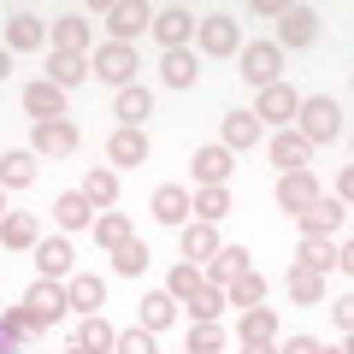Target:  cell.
<instances>
[{
  "label": "cell",
  "mask_w": 354,
  "mask_h": 354,
  "mask_svg": "<svg viewBox=\"0 0 354 354\" xmlns=\"http://www.w3.org/2000/svg\"><path fill=\"white\" fill-rule=\"evenodd\" d=\"M88 36H95V30H88L83 18H59V24H53V53H83L88 59Z\"/></svg>",
  "instance_id": "1f68e13d"
},
{
  "label": "cell",
  "mask_w": 354,
  "mask_h": 354,
  "mask_svg": "<svg viewBox=\"0 0 354 354\" xmlns=\"http://www.w3.org/2000/svg\"><path fill=\"white\" fill-rule=\"evenodd\" d=\"M65 301H71L77 313H101V301H106V283L95 278V272H83V278H71V283H65Z\"/></svg>",
  "instance_id": "4316f807"
},
{
  "label": "cell",
  "mask_w": 354,
  "mask_h": 354,
  "mask_svg": "<svg viewBox=\"0 0 354 354\" xmlns=\"http://www.w3.org/2000/svg\"><path fill=\"white\" fill-rule=\"evenodd\" d=\"M113 266L124 272V278H142V272H148V242H136V236H130L124 248H113Z\"/></svg>",
  "instance_id": "b9f144b4"
},
{
  "label": "cell",
  "mask_w": 354,
  "mask_h": 354,
  "mask_svg": "<svg viewBox=\"0 0 354 354\" xmlns=\"http://www.w3.org/2000/svg\"><path fill=\"white\" fill-rule=\"evenodd\" d=\"M313 36H319V18L307 12V6H283L278 12V53L283 48H307Z\"/></svg>",
  "instance_id": "4fadbf2b"
},
{
  "label": "cell",
  "mask_w": 354,
  "mask_h": 354,
  "mask_svg": "<svg viewBox=\"0 0 354 354\" xmlns=\"http://www.w3.org/2000/svg\"><path fill=\"white\" fill-rule=\"evenodd\" d=\"M153 36H160L165 53H171V48H189V36H195L189 6H165V12H153Z\"/></svg>",
  "instance_id": "5bb4252c"
},
{
  "label": "cell",
  "mask_w": 354,
  "mask_h": 354,
  "mask_svg": "<svg viewBox=\"0 0 354 354\" xmlns=\"http://www.w3.org/2000/svg\"><path fill=\"white\" fill-rule=\"evenodd\" d=\"M189 171H195V183H201V189H225V177L236 171V153L230 148H195V160H189Z\"/></svg>",
  "instance_id": "9c48e42d"
},
{
  "label": "cell",
  "mask_w": 354,
  "mask_h": 354,
  "mask_svg": "<svg viewBox=\"0 0 354 354\" xmlns=\"http://www.w3.org/2000/svg\"><path fill=\"white\" fill-rule=\"evenodd\" d=\"M0 354H6V337H0Z\"/></svg>",
  "instance_id": "f5cc1de1"
},
{
  "label": "cell",
  "mask_w": 354,
  "mask_h": 354,
  "mask_svg": "<svg viewBox=\"0 0 354 354\" xmlns=\"http://www.w3.org/2000/svg\"><path fill=\"white\" fill-rule=\"evenodd\" d=\"M113 113H118V124H130V130H142V118L153 113V95L142 83H130V88H118V101H113Z\"/></svg>",
  "instance_id": "603a6c76"
},
{
  "label": "cell",
  "mask_w": 354,
  "mask_h": 354,
  "mask_svg": "<svg viewBox=\"0 0 354 354\" xmlns=\"http://www.w3.org/2000/svg\"><path fill=\"white\" fill-rule=\"evenodd\" d=\"M30 153H48V160L77 153V124L71 118H41V124L30 130Z\"/></svg>",
  "instance_id": "5b68a950"
},
{
  "label": "cell",
  "mask_w": 354,
  "mask_h": 354,
  "mask_svg": "<svg viewBox=\"0 0 354 354\" xmlns=\"http://www.w3.org/2000/svg\"><path fill=\"white\" fill-rule=\"evenodd\" d=\"M295 218H301V236H337V230L348 225V207L330 201V195H319V201L307 207V213H295Z\"/></svg>",
  "instance_id": "8fae6325"
},
{
  "label": "cell",
  "mask_w": 354,
  "mask_h": 354,
  "mask_svg": "<svg viewBox=\"0 0 354 354\" xmlns=\"http://www.w3.org/2000/svg\"><path fill=\"white\" fill-rule=\"evenodd\" d=\"M0 218H6V195H0Z\"/></svg>",
  "instance_id": "816d5d0a"
},
{
  "label": "cell",
  "mask_w": 354,
  "mask_h": 354,
  "mask_svg": "<svg viewBox=\"0 0 354 354\" xmlns=\"http://www.w3.org/2000/svg\"><path fill=\"white\" fill-rule=\"evenodd\" d=\"M225 301H236V307H260V301H266V278L254 272V266H248V272H236V278L225 283Z\"/></svg>",
  "instance_id": "e575fe53"
},
{
  "label": "cell",
  "mask_w": 354,
  "mask_h": 354,
  "mask_svg": "<svg viewBox=\"0 0 354 354\" xmlns=\"http://www.w3.org/2000/svg\"><path fill=\"white\" fill-rule=\"evenodd\" d=\"M24 183H36V153L30 148L0 153V189H24Z\"/></svg>",
  "instance_id": "484cf974"
},
{
  "label": "cell",
  "mask_w": 354,
  "mask_h": 354,
  "mask_svg": "<svg viewBox=\"0 0 354 354\" xmlns=\"http://www.w3.org/2000/svg\"><path fill=\"white\" fill-rule=\"evenodd\" d=\"M195 41H201V53H213V59H230V53L242 48V30H236V18H201L195 24Z\"/></svg>",
  "instance_id": "52a82bcc"
},
{
  "label": "cell",
  "mask_w": 354,
  "mask_h": 354,
  "mask_svg": "<svg viewBox=\"0 0 354 354\" xmlns=\"http://www.w3.org/2000/svg\"><path fill=\"white\" fill-rule=\"evenodd\" d=\"M71 260H77V254H71V242H65V236L36 242V272H41V278H65V272H71Z\"/></svg>",
  "instance_id": "cb8c5ba5"
},
{
  "label": "cell",
  "mask_w": 354,
  "mask_h": 354,
  "mask_svg": "<svg viewBox=\"0 0 354 354\" xmlns=\"http://www.w3.org/2000/svg\"><path fill=\"white\" fill-rule=\"evenodd\" d=\"M0 337H6V342L36 337V325H30V313H24V307H6V313H0Z\"/></svg>",
  "instance_id": "7bdbcfd3"
},
{
  "label": "cell",
  "mask_w": 354,
  "mask_h": 354,
  "mask_svg": "<svg viewBox=\"0 0 354 354\" xmlns=\"http://www.w3.org/2000/svg\"><path fill=\"white\" fill-rule=\"evenodd\" d=\"M242 77H248L254 88H272V83H283V53H278V41H242Z\"/></svg>",
  "instance_id": "277c9868"
},
{
  "label": "cell",
  "mask_w": 354,
  "mask_h": 354,
  "mask_svg": "<svg viewBox=\"0 0 354 354\" xmlns=\"http://www.w3.org/2000/svg\"><path fill=\"white\" fill-rule=\"evenodd\" d=\"M330 319H337V325L348 330V325H354V301H330Z\"/></svg>",
  "instance_id": "bcb514c9"
},
{
  "label": "cell",
  "mask_w": 354,
  "mask_h": 354,
  "mask_svg": "<svg viewBox=\"0 0 354 354\" xmlns=\"http://www.w3.org/2000/svg\"><path fill=\"white\" fill-rule=\"evenodd\" d=\"M236 272H248V248H218L213 260H207V272H201V283H213V290H225Z\"/></svg>",
  "instance_id": "d4e9b609"
},
{
  "label": "cell",
  "mask_w": 354,
  "mask_h": 354,
  "mask_svg": "<svg viewBox=\"0 0 354 354\" xmlns=\"http://www.w3.org/2000/svg\"><path fill=\"white\" fill-rule=\"evenodd\" d=\"M71 354H83V348H71Z\"/></svg>",
  "instance_id": "db71d44e"
},
{
  "label": "cell",
  "mask_w": 354,
  "mask_h": 354,
  "mask_svg": "<svg viewBox=\"0 0 354 354\" xmlns=\"http://www.w3.org/2000/svg\"><path fill=\"white\" fill-rule=\"evenodd\" d=\"M88 71L101 77V83H113V88H130L136 71H142V59H136V48H124V41H101L95 59H88Z\"/></svg>",
  "instance_id": "7a4b0ae2"
},
{
  "label": "cell",
  "mask_w": 354,
  "mask_h": 354,
  "mask_svg": "<svg viewBox=\"0 0 354 354\" xmlns=\"http://www.w3.org/2000/svg\"><path fill=\"white\" fill-rule=\"evenodd\" d=\"M6 77H12V53L0 48V83H6Z\"/></svg>",
  "instance_id": "681fc988"
},
{
  "label": "cell",
  "mask_w": 354,
  "mask_h": 354,
  "mask_svg": "<svg viewBox=\"0 0 354 354\" xmlns=\"http://www.w3.org/2000/svg\"><path fill=\"white\" fill-rule=\"evenodd\" d=\"M77 195H83L88 207H113L118 201V171H113V165H88V177H83V189H77Z\"/></svg>",
  "instance_id": "7402d4cb"
},
{
  "label": "cell",
  "mask_w": 354,
  "mask_h": 354,
  "mask_svg": "<svg viewBox=\"0 0 354 354\" xmlns=\"http://www.w3.org/2000/svg\"><path fill=\"white\" fill-rule=\"evenodd\" d=\"M41 41H48V30H41L36 12H12L6 18V53H30V48H41Z\"/></svg>",
  "instance_id": "d6986e66"
},
{
  "label": "cell",
  "mask_w": 354,
  "mask_h": 354,
  "mask_svg": "<svg viewBox=\"0 0 354 354\" xmlns=\"http://www.w3.org/2000/svg\"><path fill=\"white\" fill-rule=\"evenodd\" d=\"M201 290V266H171V278H165V295H171V301H189V295Z\"/></svg>",
  "instance_id": "60d3db41"
},
{
  "label": "cell",
  "mask_w": 354,
  "mask_h": 354,
  "mask_svg": "<svg viewBox=\"0 0 354 354\" xmlns=\"http://www.w3.org/2000/svg\"><path fill=\"white\" fill-rule=\"evenodd\" d=\"M189 213L201 218V225H218V218L230 213V189H195L189 195Z\"/></svg>",
  "instance_id": "8d00e7d4"
},
{
  "label": "cell",
  "mask_w": 354,
  "mask_h": 354,
  "mask_svg": "<svg viewBox=\"0 0 354 354\" xmlns=\"http://www.w3.org/2000/svg\"><path fill=\"white\" fill-rule=\"evenodd\" d=\"M171 319H177V301L165 290L160 295H142V330H165Z\"/></svg>",
  "instance_id": "f35d334b"
},
{
  "label": "cell",
  "mask_w": 354,
  "mask_h": 354,
  "mask_svg": "<svg viewBox=\"0 0 354 354\" xmlns=\"http://www.w3.org/2000/svg\"><path fill=\"white\" fill-rule=\"evenodd\" d=\"M113 342H118V330L106 325L101 313L83 319V330H77V348H83V354H113Z\"/></svg>",
  "instance_id": "4dcf8cb0"
},
{
  "label": "cell",
  "mask_w": 354,
  "mask_h": 354,
  "mask_svg": "<svg viewBox=\"0 0 354 354\" xmlns=\"http://www.w3.org/2000/svg\"><path fill=\"white\" fill-rule=\"evenodd\" d=\"M113 354H153V330H118V342H113Z\"/></svg>",
  "instance_id": "f6af8a7d"
},
{
  "label": "cell",
  "mask_w": 354,
  "mask_h": 354,
  "mask_svg": "<svg viewBox=\"0 0 354 354\" xmlns=\"http://www.w3.org/2000/svg\"><path fill=\"white\" fill-rule=\"evenodd\" d=\"M307 160H313V142H307L301 130H278V136H272V165H283V171H307Z\"/></svg>",
  "instance_id": "9a60e30c"
},
{
  "label": "cell",
  "mask_w": 354,
  "mask_h": 354,
  "mask_svg": "<svg viewBox=\"0 0 354 354\" xmlns=\"http://www.w3.org/2000/svg\"><path fill=\"white\" fill-rule=\"evenodd\" d=\"M83 77H88L83 53H48V83L53 88H71V83H83Z\"/></svg>",
  "instance_id": "d6a6232c"
},
{
  "label": "cell",
  "mask_w": 354,
  "mask_h": 354,
  "mask_svg": "<svg viewBox=\"0 0 354 354\" xmlns=\"http://www.w3.org/2000/svg\"><path fill=\"white\" fill-rule=\"evenodd\" d=\"M153 218H160V225H189V189H183V183H160V189H153Z\"/></svg>",
  "instance_id": "ac0fdd59"
},
{
  "label": "cell",
  "mask_w": 354,
  "mask_h": 354,
  "mask_svg": "<svg viewBox=\"0 0 354 354\" xmlns=\"http://www.w3.org/2000/svg\"><path fill=\"white\" fill-rule=\"evenodd\" d=\"M0 242H6V248H36V242H41L36 213H6V218H0Z\"/></svg>",
  "instance_id": "83f0119b"
},
{
  "label": "cell",
  "mask_w": 354,
  "mask_h": 354,
  "mask_svg": "<svg viewBox=\"0 0 354 354\" xmlns=\"http://www.w3.org/2000/svg\"><path fill=\"white\" fill-rule=\"evenodd\" d=\"M319 201V183H313V171H283L278 177V207H283V213H307V207H313Z\"/></svg>",
  "instance_id": "7c38bea8"
},
{
  "label": "cell",
  "mask_w": 354,
  "mask_h": 354,
  "mask_svg": "<svg viewBox=\"0 0 354 354\" xmlns=\"http://www.w3.org/2000/svg\"><path fill=\"white\" fill-rule=\"evenodd\" d=\"M183 307H189V319H195V325H218V313H225V290L201 283V290H195V295H189Z\"/></svg>",
  "instance_id": "d590c367"
},
{
  "label": "cell",
  "mask_w": 354,
  "mask_h": 354,
  "mask_svg": "<svg viewBox=\"0 0 354 354\" xmlns=\"http://www.w3.org/2000/svg\"><path fill=\"white\" fill-rule=\"evenodd\" d=\"M218 248H225V242H218L213 225H201V218H195V225H183V260H189V266H207Z\"/></svg>",
  "instance_id": "44dd1931"
},
{
  "label": "cell",
  "mask_w": 354,
  "mask_h": 354,
  "mask_svg": "<svg viewBox=\"0 0 354 354\" xmlns=\"http://www.w3.org/2000/svg\"><path fill=\"white\" fill-rule=\"evenodd\" d=\"M278 337V313L272 307H242V342H272Z\"/></svg>",
  "instance_id": "74e56055"
},
{
  "label": "cell",
  "mask_w": 354,
  "mask_h": 354,
  "mask_svg": "<svg viewBox=\"0 0 354 354\" xmlns=\"http://www.w3.org/2000/svg\"><path fill=\"white\" fill-rule=\"evenodd\" d=\"M160 77H165V88H189L195 77H201V65H195L189 48H171V53L160 59Z\"/></svg>",
  "instance_id": "f1b7e54d"
},
{
  "label": "cell",
  "mask_w": 354,
  "mask_h": 354,
  "mask_svg": "<svg viewBox=\"0 0 354 354\" xmlns=\"http://www.w3.org/2000/svg\"><path fill=\"white\" fill-rule=\"evenodd\" d=\"M106 30H113V41H136L142 30H153V12L142 6V0H118V6H106Z\"/></svg>",
  "instance_id": "30bf717a"
},
{
  "label": "cell",
  "mask_w": 354,
  "mask_h": 354,
  "mask_svg": "<svg viewBox=\"0 0 354 354\" xmlns=\"http://www.w3.org/2000/svg\"><path fill=\"white\" fill-rule=\"evenodd\" d=\"M295 106H301V95H295L290 83H272V88H260V101H254V118H260V124H278V130H290Z\"/></svg>",
  "instance_id": "ba28073f"
},
{
  "label": "cell",
  "mask_w": 354,
  "mask_h": 354,
  "mask_svg": "<svg viewBox=\"0 0 354 354\" xmlns=\"http://www.w3.org/2000/svg\"><path fill=\"white\" fill-rule=\"evenodd\" d=\"M242 354H278V342H242Z\"/></svg>",
  "instance_id": "c3c4849f"
},
{
  "label": "cell",
  "mask_w": 354,
  "mask_h": 354,
  "mask_svg": "<svg viewBox=\"0 0 354 354\" xmlns=\"http://www.w3.org/2000/svg\"><path fill=\"white\" fill-rule=\"evenodd\" d=\"M295 118H301V136L313 142V148H319V142H337L342 130H348V118H342V106L330 101V95H313V101H301V106H295Z\"/></svg>",
  "instance_id": "6da1fadb"
},
{
  "label": "cell",
  "mask_w": 354,
  "mask_h": 354,
  "mask_svg": "<svg viewBox=\"0 0 354 354\" xmlns=\"http://www.w3.org/2000/svg\"><path fill=\"white\" fill-rule=\"evenodd\" d=\"M189 354H225V330L218 325H195L189 330Z\"/></svg>",
  "instance_id": "ee69618b"
},
{
  "label": "cell",
  "mask_w": 354,
  "mask_h": 354,
  "mask_svg": "<svg viewBox=\"0 0 354 354\" xmlns=\"http://www.w3.org/2000/svg\"><path fill=\"white\" fill-rule=\"evenodd\" d=\"M95 242H101V248H124L130 242V218L124 213H101L95 218Z\"/></svg>",
  "instance_id": "ab89813d"
},
{
  "label": "cell",
  "mask_w": 354,
  "mask_h": 354,
  "mask_svg": "<svg viewBox=\"0 0 354 354\" xmlns=\"http://www.w3.org/2000/svg\"><path fill=\"white\" fill-rule=\"evenodd\" d=\"M295 266H307V272H319V278H325L330 266H337V272H348L354 254H348V248H337L330 236H301V248H295Z\"/></svg>",
  "instance_id": "8992f818"
},
{
  "label": "cell",
  "mask_w": 354,
  "mask_h": 354,
  "mask_svg": "<svg viewBox=\"0 0 354 354\" xmlns=\"http://www.w3.org/2000/svg\"><path fill=\"white\" fill-rule=\"evenodd\" d=\"M24 113L36 118H65V88H53L48 77H41V83H24Z\"/></svg>",
  "instance_id": "2e32d148"
},
{
  "label": "cell",
  "mask_w": 354,
  "mask_h": 354,
  "mask_svg": "<svg viewBox=\"0 0 354 354\" xmlns=\"http://www.w3.org/2000/svg\"><path fill=\"white\" fill-rule=\"evenodd\" d=\"M106 160H113V165H148V136L130 130V124H118L113 142H106Z\"/></svg>",
  "instance_id": "ffe728a7"
},
{
  "label": "cell",
  "mask_w": 354,
  "mask_h": 354,
  "mask_svg": "<svg viewBox=\"0 0 354 354\" xmlns=\"http://www.w3.org/2000/svg\"><path fill=\"white\" fill-rule=\"evenodd\" d=\"M260 142V118L254 113H225V124H218V148H230V153H242V148H254Z\"/></svg>",
  "instance_id": "e0dca14e"
},
{
  "label": "cell",
  "mask_w": 354,
  "mask_h": 354,
  "mask_svg": "<svg viewBox=\"0 0 354 354\" xmlns=\"http://www.w3.org/2000/svg\"><path fill=\"white\" fill-rule=\"evenodd\" d=\"M18 307H24V313H30V325H36V330L59 325V319L71 313V301H65V290H59V283H53V278H36V283H30V290H24V301H18Z\"/></svg>",
  "instance_id": "3957f363"
},
{
  "label": "cell",
  "mask_w": 354,
  "mask_h": 354,
  "mask_svg": "<svg viewBox=\"0 0 354 354\" xmlns=\"http://www.w3.org/2000/svg\"><path fill=\"white\" fill-rule=\"evenodd\" d=\"M283 290H290L295 301H307V307L325 301V278H319V272H307V266H290V272H283Z\"/></svg>",
  "instance_id": "f546056e"
},
{
  "label": "cell",
  "mask_w": 354,
  "mask_h": 354,
  "mask_svg": "<svg viewBox=\"0 0 354 354\" xmlns=\"http://www.w3.org/2000/svg\"><path fill=\"white\" fill-rule=\"evenodd\" d=\"M313 354H348V348H313Z\"/></svg>",
  "instance_id": "f907efd6"
},
{
  "label": "cell",
  "mask_w": 354,
  "mask_h": 354,
  "mask_svg": "<svg viewBox=\"0 0 354 354\" xmlns=\"http://www.w3.org/2000/svg\"><path fill=\"white\" fill-rule=\"evenodd\" d=\"M313 348H319V342H313V337H290V342H283V348H278V354H313Z\"/></svg>",
  "instance_id": "7dc6e473"
},
{
  "label": "cell",
  "mask_w": 354,
  "mask_h": 354,
  "mask_svg": "<svg viewBox=\"0 0 354 354\" xmlns=\"http://www.w3.org/2000/svg\"><path fill=\"white\" fill-rule=\"evenodd\" d=\"M53 218H59V230H88V225H95V207L71 189V195H59V201H53Z\"/></svg>",
  "instance_id": "836d02e7"
}]
</instances>
